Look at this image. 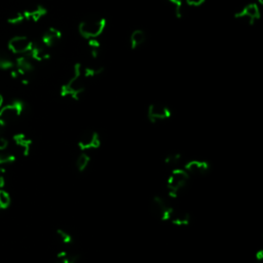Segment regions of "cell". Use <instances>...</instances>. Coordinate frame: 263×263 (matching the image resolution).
Wrapping results in <instances>:
<instances>
[{
	"instance_id": "20",
	"label": "cell",
	"mask_w": 263,
	"mask_h": 263,
	"mask_svg": "<svg viewBox=\"0 0 263 263\" xmlns=\"http://www.w3.org/2000/svg\"><path fill=\"white\" fill-rule=\"evenodd\" d=\"M58 261L60 263H77L79 257L74 254H69L66 251H61L57 255Z\"/></svg>"
},
{
	"instance_id": "14",
	"label": "cell",
	"mask_w": 263,
	"mask_h": 263,
	"mask_svg": "<svg viewBox=\"0 0 263 263\" xmlns=\"http://www.w3.org/2000/svg\"><path fill=\"white\" fill-rule=\"evenodd\" d=\"M33 61L42 62L49 59V52L47 50V47H45L43 44H35L33 43L30 51L27 54Z\"/></svg>"
},
{
	"instance_id": "25",
	"label": "cell",
	"mask_w": 263,
	"mask_h": 263,
	"mask_svg": "<svg viewBox=\"0 0 263 263\" xmlns=\"http://www.w3.org/2000/svg\"><path fill=\"white\" fill-rule=\"evenodd\" d=\"M168 1L174 6L176 16L181 17L183 14V0H168Z\"/></svg>"
},
{
	"instance_id": "24",
	"label": "cell",
	"mask_w": 263,
	"mask_h": 263,
	"mask_svg": "<svg viewBox=\"0 0 263 263\" xmlns=\"http://www.w3.org/2000/svg\"><path fill=\"white\" fill-rule=\"evenodd\" d=\"M182 159V155L180 153H171L168 154L165 157V164L168 166H174V165H177Z\"/></svg>"
},
{
	"instance_id": "1",
	"label": "cell",
	"mask_w": 263,
	"mask_h": 263,
	"mask_svg": "<svg viewBox=\"0 0 263 263\" xmlns=\"http://www.w3.org/2000/svg\"><path fill=\"white\" fill-rule=\"evenodd\" d=\"M86 77L82 71V65L76 64L73 69L72 76L68 79L66 83H64L61 87L60 94L64 98H70L73 100L79 99L82 93L85 90V81Z\"/></svg>"
},
{
	"instance_id": "12",
	"label": "cell",
	"mask_w": 263,
	"mask_h": 263,
	"mask_svg": "<svg viewBox=\"0 0 263 263\" xmlns=\"http://www.w3.org/2000/svg\"><path fill=\"white\" fill-rule=\"evenodd\" d=\"M25 20L30 22H38L47 13L46 8L41 4H34L23 11Z\"/></svg>"
},
{
	"instance_id": "8",
	"label": "cell",
	"mask_w": 263,
	"mask_h": 263,
	"mask_svg": "<svg viewBox=\"0 0 263 263\" xmlns=\"http://www.w3.org/2000/svg\"><path fill=\"white\" fill-rule=\"evenodd\" d=\"M172 112L170 108L162 103H152L149 105L147 110V117L149 121L153 122H160L170 118Z\"/></svg>"
},
{
	"instance_id": "7",
	"label": "cell",
	"mask_w": 263,
	"mask_h": 263,
	"mask_svg": "<svg viewBox=\"0 0 263 263\" xmlns=\"http://www.w3.org/2000/svg\"><path fill=\"white\" fill-rule=\"evenodd\" d=\"M33 42L24 35H16L8 41V49L14 55H27L30 51Z\"/></svg>"
},
{
	"instance_id": "5",
	"label": "cell",
	"mask_w": 263,
	"mask_h": 263,
	"mask_svg": "<svg viewBox=\"0 0 263 263\" xmlns=\"http://www.w3.org/2000/svg\"><path fill=\"white\" fill-rule=\"evenodd\" d=\"M150 208L154 216L159 217L163 221H169L175 210L162 197H154L151 200Z\"/></svg>"
},
{
	"instance_id": "17",
	"label": "cell",
	"mask_w": 263,
	"mask_h": 263,
	"mask_svg": "<svg viewBox=\"0 0 263 263\" xmlns=\"http://www.w3.org/2000/svg\"><path fill=\"white\" fill-rule=\"evenodd\" d=\"M14 67V60L7 51L0 50V69L11 70Z\"/></svg>"
},
{
	"instance_id": "30",
	"label": "cell",
	"mask_w": 263,
	"mask_h": 263,
	"mask_svg": "<svg viewBox=\"0 0 263 263\" xmlns=\"http://www.w3.org/2000/svg\"><path fill=\"white\" fill-rule=\"evenodd\" d=\"M2 106H3V97L1 96V94H0V108Z\"/></svg>"
},
{
	"instance_id": "33",
	"label": "cell",
	"mask_w": 263,
	"mask_h": 263,
	"mask_svg": "<svg viewBox=\"0 0 263 263\" xmlns=\"http://www.w3.org/2000/svg\"><path fill=\"white\" fill-rule=\"evenodd\" d=\"M0 211H1V209H0Z\"/></svg>"
},
{
	"instance_id": "13",
	"label": "cell",
	"mask_w": 263,
	"mask_h": 263,
	"mask_svg": "<svg viewBox=\"0 0 263 263\" xmlns=\"http://www.w3.org/2000/svg\"><path fill=\"white\" fill-rule=\"evenodd\" d=\"M12 141L15 144V146L20 149V151L24 156H28L30 154L32 147V140L28 138L25 134L19 133L13 135Z\"/></svg>"
},
{
	"instance_id": "9",
	"label": "cell",
	"mask_w": 263,
	"mask_h": 263,
	"mask_svg": "<svg viewBox=\"0 0 263 263\" xmlns=\"http://www.w3.org/2000/svg\"><path fill=\"white\" fill-rule=\"evenodd\" d=\"M260 7L256 2L249 3L235 14L236 19L247 22L249 25H253L258 19H260Z\"/></svg>"
},
{
	"instance_id": "3",
	"label": "cell",
	"mask_w": 263,
	"mask_h": 263,
	"mask_svg": "<svg viewBox=\"0 0 263 263\" xmlns=\"http://www.w3.org/2000/svg\"><path fill=\"white\" fill-rule=\"evenodd\" d=\"M25 110V104L20 100H15L0 108V126L3 128L13 124L20 118Z\"/></svg>"
},
{
	"instance_id": "29",
	"label": "cell",
	"mask_w": 263,
	"mask_h": 263,
	"mask_svg": "<svg viewBox=\"0 0 263 263\" xmlns=\"http://www.w3.org/2000/svg\"><path fill=\"white\" fill-rule=\"evenodd\" d=\"M256 257H257L258 260H262V258H263V252L261 250H259L258 253L256 254Z\"/></svg>"
},
{
	"instance_id": "27",
	"label": "cell",
	"mask_w": 263,
	"mask_h": 263,
	"mask_svg": "<svg viewBox=\"0 0 263 263\" xmlns=\"http://www.w3.org/2000/svg\"><path fill=\"white\" fill-rule=\"evenodd\" d=\"M6 185V169L0 167V188H4Z\"/></svg>"
},
{
	"instance_id": "10",
	"label": "cell",
	"mask_w": 263,
	"mask_h": 263,
	"mask_svg": "<svg viewBox=\"0 0 263 263\" xmlns=\"http://www.w3.org/2000/svg\"><path fill=\"white\" fill-rule=\"evenodd\" d=\"M184 170L189 175H205L210 171V164L206 161L192 160L185 164Z\"/></svg>"
},
{
	"instance_id": "16",
	"label": "cell",
	"mask_w": 263,
	"mask_h": 263,
	"mask_svg": "<svg viewBox=\"0 0 263 263\" xmlns=\"http://www.w3.org/2000/svg\"><path fill=\"white\" fill-rule=\"evenodd\" d=\"M145 41H146V34L143 30H140V29L135 30L130 37V43L133 49H136L141 45H143Z\"/></svg>"
},
{
	"instance_id": "26",
	"label": "cell",
	"mask_w": 263,
	"mask_h": 263,
	"mask_svg": "<svg viewBox=\"0 0 263 263\" xmlns=\"http://www.w3.org/2000/svg\"><path fill=\"white\" fill-rule=\"evenodd\" d=\"M3 129L4 128L2 126H0V151L6 150L8 146V140L3 133Z\"/></svg>"
},
{
	"instance_id": "6",
	"label": "cell",
	"mask_w": 263,
	"mask_h": 263,
	"mask_svg": "<svg viewBox=\"0 0 263 263\" xmlns=\"http://www.w3.org/2000/svg\"><path fill=\"white\" fill-rule=\"evenodd\" d=\"M77 145L81 152L98 149L101 146V137L95 131H85L79 137Z\"/></svg>"
},
{
	"instance_id": "21",
	"label": "cell",
	"mask_w": 263,
	"mask_h": 263,
	"mask_svg": "<svg viewBox=\"0 0 263 263\" xmlns=\"http://www.w3.org/2000/svg\"><path fill=\"white\" fill-rule=\"evenodd\" d=\"M25 20V15L23 11H14L7 16V23L10 25L22 24Z\"/></svg>"
},
{
	"instance_id": "23",
	"label": "cell",
	"mask_w": 263,
	"mask_h": 263,
	"mask_svg": "<svg viewBox=\"0 0 263 263\" xmlns=\"http://www.w3.org/2000/svg\"><path fill=\"white\" fill-rule=\"evenodd\" d=\"M56 236H57L58 240L64 245H70V244H72V242H73L72 236L70 235L68 232H66L65 230L58 229L56 231Z\"/></svg>"
},
{
	"instance_id": "4",
	"label": "cell",
	"mask_w": 263,
	"mask_h": 263,
	"mask_svg": "<svg viewBox=\"0 0 263 263\" xmlns=\"http://www.w3.org/2000/svg\"><path fill=\"white\" fill-rule=\"evenodd\" d=\"M190 175L184 169H174L167 180V189L171 198H176L187 185Z\"/></svg>"
},
{
	"instance_id": "2",
	"label": "cell",
	"mask_w": 263,
	"mask_h": 263,
	"mask_svg": "<svg viewBox=\"0 0 263 263\" xmlns=\"http://www.w3.org/2000/svg\"><path fill=\"white\" fill-rule=\"evenodd\" d=\"M106 24L107 22L104 17L93 16L83 20L78 26V31L83 38L94 39L98 38L104 32Z\"/></svg>"
},
{
	"instance_id": "32",
	"label": "cell",
	"mask_w": 263,
	"mask_h": 263,
	"mask_svg": "<svg viewBox=\"0 0 263 263\" xmlns=\"http://www.w3.org/2000/svg\"><path fill=\"white\" fill-rule=\"evenodd\" d=\"M56 263H60V262H59V261H57V262H56Z\"/></svg>"
},
{
	"instance_id": "15",
	"label": "cell",
	"mask_w": 263,
	"mask_h": 263,
	"mask_svg": "<svg viewBox=\"0 0 263 263\" xmlns=\"http://www.w3.org/2000/svg\"><path fill=\"white\" fill-rule=\"evenodd\" d=\"M190 215L187 212L184 211H176V210H174V212L170 218V222L173 225H176V226H187L190 223Z\"/></svg>"
},
{
	"instance_id": "22",
	"label": "cell",
	"mask_w": 263,
	"mask_h": 263,
	"mask_svg": "<svg viewBox=\"0 0 263 263\" xmlns=\"http://www.w3.org/2000/svg\"><path fill=\"white\" fill-rule=\"evenodd\" d=\"M11 204V198L4 188H0V209L5 210Z\"/></svg>"
},
{
	"instance_id": "28",
	"label": "cell",
	"mask_w": 263,
	"mask_h": 263,
	"mask_svg": "<svg viewBox=\"0 0 263 263\" xmlns=\"http://www.w3.org/2000/svg\"><path fill=\"white\" fill-rule=\"evenodd\" d=\"M206 0H186V3L190 6H194V7H198L201 6L205 3Z\"/></svg>"
},
{
	"instance_id": "31",
	"label": "cell",
	"mask_w": 263,
	"mask_h": 263,
	"mask_svg": "<svg viewBox=\"0 0 263 263\" xmlns=\"http://www.w3.org/2000/svg\"><path fill=\"white\" fill-rule=\"evenodd\" d=\"M257 4H262L263 3V0H257Z\"/></svg>"
},
{
	"instance_id": "11",
	"label": "cell",
	"mask_w": 263,
	"mask_h": 263,
	"mask_svg": "<svg viewBox=\"0 0 263 263\" xmlns=\"http://www.w3.org/2000/svg\"><path fill=\"white\" fill-rule=\"evenodd\" d=\"M62 38V33L59 29L50 27L48 28L41 36V44H43L45 47H52L55 46L60 39Z\"/></svg>"
},
{
	"instance_id": "19",
	"label": "cell",
	"mask_w": 263,
	"mask_h": 263,
	"mask_svg": "<svg viewBox=\"0 0 263 263\" xmlns=\"http://www.w3.org/2000/svg\"><path fill=\"white\" fill-rule=\"evenodd\" d=\"M16 161V156L6 150L0 151V167H5L13 164Z\"/></svg>"
},
{
	"instance_id": "18",
	"label": "cell",
	"mask_w": 263,
	"mask_h": 263,
	"mask_svg": "<svg viewBox=\"0 0 263 263\" xmlns=\"http://www.w3.org/2000/svg\"><path fill=\"white\" fill-rule=\"evenodd\" d=\"M91 163V156L87 154L86 152H81L76 159V163H75V166H76V169L78 172L82 173L84 172L87 167H89Z\"/></svg>"
}]
</instances>
